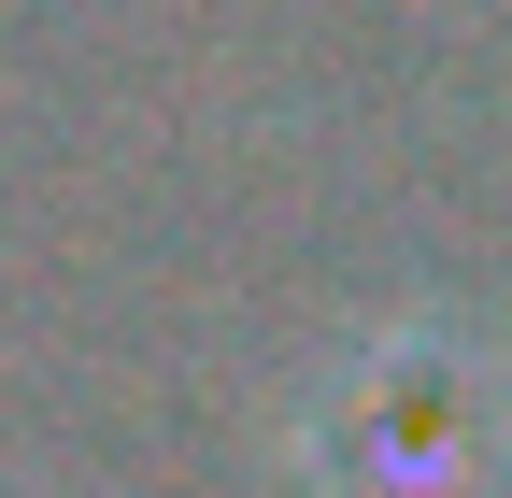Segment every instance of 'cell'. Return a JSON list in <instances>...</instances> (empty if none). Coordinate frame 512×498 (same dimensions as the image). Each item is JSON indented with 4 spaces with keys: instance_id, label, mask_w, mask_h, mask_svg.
I'll return each instance as SVG.
<instances>
[{
    "instance_id": "cell-1",
    "label": "cell",
    "mask_w": 512,
    "mask_h": 498,
    "mask_svg": "<svg viewBox=\"0 0 512 498\" xmlns=\"http://www.w3.org/2000/svg\"><path fill=\"white\" fill-rule=\"evenodd\" d=\"M299 484L313 498H512V356L384 314L299 385Z\"/></svg>"
}]
</instances>
